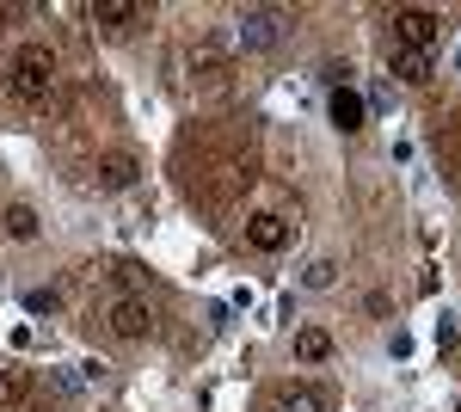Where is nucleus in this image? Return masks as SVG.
Wrapping results in <instances>:
<instances>
[{"instance_id": "f257e3e1", "label": "nucleus", "mask_w": 461, "mask_h": 412, "mask_svg": "<svg viewBox=\"0 0 461 412\" xmlns=\"http://www.w3.org/2000/svg\"><path fill=\"white\" fill-rule=\"evenodd\" d=\"M6 87L19 93V99H50V87H56V56H50V43H19L13 50V62H6Z\"/></svg>"}, {"instance_id": "f03ea898", "label": "nucleus", "mask_w": 461, "mask_h": 412, "mask_svg": "<svg viewBox=\"0 0 461 412\" xmlns=\"http://www.w3.org/2000/svg\"><path fill=\"white\" fill-rule=\"evenodd\" d=\"M388 25H393V43H400V50H430V43L443 37V13H430V6H400Z\"/></svg>"}, {"instance_id": "7ed1b4c3", "label": "nucleus", "mask_w": 461, "mask_h": 412, "mask_svg": "<svg viewBox=\"0 0 461 412\" xmlns=\"http://www.w3.org/2000/svg\"><path fill=\"white\" fill-rule=\"evenodd\" d=\"M234 37H240V50H271V43L284 37V13H277V6H240Z\"/></svg>"}, {"instance_id": "20e7f679", "label": "nucleus", "mask_w": 461, "mask_h": 412, "mask_svg": "<svg viewBox=\"0 0 461 412\" xmlns=\"http://www.w3.org/2000/svg\"><path fill=\"white\" fill-rule=\"evenodd\" d=\"M105 326L117 333V339L136 344V339H148V333H154V314H148L142 296H117V302L105 308Z\"/></svg>"}, {"instance_id": "39448f33", "label": "nucleus", "mask_w": 461, "mask_h": 412, "mask_svg": "<svg viewBox=\"0 0 461 412\" xmlns=\"http://www.w3.org/2000/svg\"><path fill=\"white\" fill-rule=\"evenodd\" d=\"M289 234H295V228H289L284 215H271V209L247 215V246H252V252H284Z\"/></svg>"}, {"instance_id": "423d86ee", "label": "nucleus", "mask_w": 461, "mask_h": 412, "mask_svg": "<svg viewBox=\"0 0 461 412\" xmlns=\"http://www.w3.org/2000/svg\"><path fill=\"white\" fill-rule=\"evenodd\" d=\"M326 117H332V130L357 136V130H363V117H369V105H363V93H357V87H332V99H326Z\"/></svg>"}, {"instance_id": "0eeeda50", "label": "nucleus", "mask_w": 461, "mask_h": 412, "mask_svg": "<svg viewBox=\"0 0 461 412\" xmlns=\"http://www.w3.org/2000/svg\"><path fill=\"white\" fill-rule=\"evenodd\" d=\"M93 19H99L105 32H136V25L148 19V6H142V0H99Z\"/></svg>"}, {"instance_id": "6e6552de", "label": "nucleus", "mask_w": 461, "mask_h": 412, "mask_svg": "<svg viewBox=\"0 0 461 412\" xmlns=\"http://www.w3.org/2000/svg\"><path fill=\"white\" fill-rule=\"evenodd\" d=\"M136 179H142V160H136V154H123V148L99 160V185H105V191H130Z\"/></svg>"}, {"instance_id": "1a4fd4ad", "label": "nucleus", "mask_w": 461, "mask_h": 412, "mask_svg": "<svg viewBox=\"0 0 461 412\" xmlns=\"http://www.w3.org/2000/svg\"><path fill=\"white\" fill-rule=\"evenodd\" d=\"M393 74L412 80V87H425L430 80V50H393Z\"/></svg>"}, {"instance_id": "9d476101", "label": "nucleus", "mask_w": 461, "mask_h": 412, "mask_svg": "<svg viewBox=\"0 0 461 412\" xmlns=\"http://www.w3.org/2000/svg\"><path fill=\"white\" fill-rule=\"evenodd\" d=\"M295 357H302V363H326V357H332V339H326L320 326H295Z\"/></svg>"}, {"instance_id": "9b49d317", "label": "nucleus", "mask_w": 461, "mask_h": 412, "mask_svg": "<svg viewBox=\"0 0 461 412\" xmlns=\"http://www.w3.org/2000/svg\"><path fill=\"white\" fill-rule=\"evenodd\" d=\"M25 394H32V376H25V370H6V376H0V412H19Z\"/></svg>"}, {"instance_id": "f8f14e48", "label": "nucleus", "mask_w": 461, "mask_h": 412, "mask_svg": "<svg viewBox=\"0 0 461 412\" xmlns=\"http://www.w3.org/2000/svg\"><path fill=\"white\" fill-rule=\"evenodd\" d=\"M0 222H6V234H13V241H37V209L32 204H6Z\"/></svg>"}, {"instance_id": "ddd939ff", "label": "nucleus", "mask_w": 461, "mask_h": 412, "mask_svg": "<svg viewBox=\"0 0 461 412\" xmlns=\"http://www.w3.org/2000/svg\"><path fill=\"white\" fill-rule=\"evenodd\" d=\"M332 283H339V265L332 259H308L302 265V289H332Z\"/></svg>"}, {"instance_id": "4468645a", "label": "nucleus", "mask_w": 461, "mask_h": 412, "mask_svg": "<svg viewBox=\"0 0 461 412\" xmlns=\"http://www.w3.org/2000/svg\"><path fill=\"white\" fill-rule=\"evenodd\" d=\"M271 412H320V394H308V388L295 394V388H289V394H277V407H271Z\"/></svg>"}, {"instance_id": "2eb2a0df", "label": "nucleus", "mask_w": 461, "mask_h": 412, "mask_svg": "<svg viewBox=\"0 0 461 412\" xmlns=\"http://www.w3.org/2000/svg\"><path fill=\"white\" fill-rule=\"evenodd\" d=\"M25 308H32V314H56V308H62V296H56V289H32Z\"/></svg>"}, {"instance_id": "dca6fc26", "label": "nucleus", "mask_w": 461, "mask_h": 412, "mask_svg": "<svg viewBox=\"0 0 461 412\" xmlns=\"http://www.w3.org/2000/svg\"><path fill=\"white\" fill-rule=\"evenodd\" d=\"M320 80H326V87H351V69H345V62H326Z\"/></svg>"}, {"instance_id": "f3484780", "label": "nucleus", "mask_w": 461, "mask_h": 412, "mask_svg": "<svg viewBox=\"0 0 461 412\" xmlns=\"http://www.w3.org/2000/svg\"><path fill=\"white\" fill-rule=\"evenodd\" d=\"M456 412H461V407H456Z\"/></svg>"}]
</instances>
